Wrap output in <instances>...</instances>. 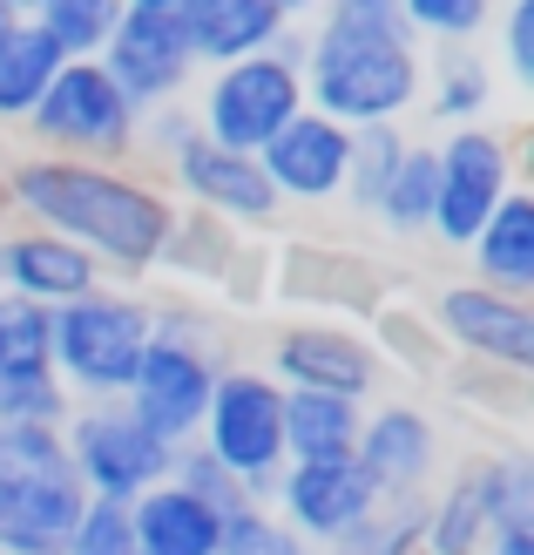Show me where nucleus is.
I'll list each match as a JSON object with an SVG mask.
<instances>
[{
	"label": "nucleus",
	"instance_id": "de8ad7c7",
	"mask_svg": "<svg viewBox=\"0 0 534 555\" xmlns=\"http://www.w3.org/2000/svg\"><path fill=\"white\" fill-rule=\"evenodd\" d=\"M35 555H68V548H35Z\"/></svg>",
	"mask_w": 534,
	"mask_h": 555
},
{
	"label": "nucleus",
	"instance_id": "9b49d317",
	"mask_svg": "<svg viewBox=\"0 0 534 555\" xmlns=\"http://www.w3.org/2000/svg\"><path fill=\"white\" fill-rule=\"evenodd\" d=\"M264 373L277 386H304V393H339V400H379L386 393V359L352 319H318L298 312L271 332L264 346Z\"/></svg>",
	"mask_w": 534,
	"mask_h": 555
},
{
	"label": "nucleus",
	"instance_id": "473e14b6",
	"mask_svg": "<svg viewBox=\"0 0 534 555\" xmlns=\"http://www.w3.org/2000/svg\"><path fill=\"white\" fill-rule=\"evenodd\" d=\"M400 14L419 41H440V48H481L487 27L500 14V0H400Z\"/></svg>",
	"mask_w": 534,
	"mask_h": 555
},
{
	"label": "nucleus",
	"instance_id": "0eeeda50",
	"mask_svg": "<svg viewBox=\"0 0 534 555\" xmlns=\"http://www.w3.org/2000/svg\"><path fill=\"white\" fill-rule=\"evenodd\" d=\"M196 440H204L210 461H223L244 481V502L271 508L277 467H285V386L264 366H223Z\"/></svg>",
	"mask_w": 534,
	"mask_h": 555
},
{
	"label": "nucleus",
	"instance_id": "5701e85b",
	"mask_svg": "<svg viewBox=\"0 0 534 555\" xmlns=\"http://www.w3.org/2000/svg\"><path fill=\"white\" fill-rule=\"evenodd\" d=\"M467 258H473L481 285L534 298V190L528 183H515L508 197L494 204V217L467 237Z\"/></svg>",
	"mask_w": 534,
	"mask_h": 555
},
{
	"label": "nucleus",
	"instance_id": "2f4dec72",
	"mask_svg": "<svg viewBox=\"0 0 534 555\" xmlns=\"http://www.w3.org/2000/svg\"><path fill=\"white\" fill-rule=\"evenodd\" d=\"M373 352L386 359V373L406 366L413 379H433L446 366L440 332L427 325V312H413V305H379V312H373Z\"/></svg>",
	"mask_w": 534,
	"mask_h": 555
},
{
	"label": "nucleus",
	"instance_id": "f3484780",
	"mask_svg": "<svg viewBox=\"0 0 534 555\" xmlns=\"http://www.w3.org/2000/svg\"><path fill=\"white\" fill-rule=\"evenodd\" d=\"M271 508L291 535H304L312 548L339 542L352 521H365L379 508L373 481L359 475L352 454H331V461H285L277 467V488H271Z\"/></svg>",
	"mask_w": 534,
	"mask_h": 555
},
{
	"label": "nucleus",
	"instance_id": "a18cd8bd",
	"mask_svg": "<svg viewBox=\"0 0 534 555\" xmlns=\"http://www.w3.org/2000/svg\"><path fill=\"white\" fill-rule=\"evenodd\" d=\"M8 8H14V14H35V8H41V0H8Z\"/></svg>",
	"mask_w": 534,
	"mask_h": 555
},
{
	"label": "nucleus",
	"instance_id": "6ab92c4d",
	"mask_svg": "<svg viewBox=\"0 0 534 555\" xmlns=\"http://www.w3.org/2000/svg\"><path fill=\"white\" fill-rule=\"evenodd\" d=\"M102 278L108 271L81 251L75 237H62V231H41V224L0 231V292H8V298H27V305L62 312V305H75L81 292H95Z\"/></svg>",
	"mask_w": 534,
	"mask_h": 555
},
{
	"label": "nucleus",
	"instance_id": "a878e982",
	"mask_svg": "<svg viewBox=\"0 0 534 555\" xmlns=\"http://www.w3.org/2000/svg\"><path fill=\"white\" fill-rule=\"evenodd\" d=\"M237 251H244V231H237V224L204 217V210H177L170 237H162L156 271H177V278H190V285H217V292H223V278H231Z\"/></svg>",
	"mask_w": 534,
	"mask_h": 555
},
{
	"label": "nucleus",
	"instance_id": "4468645a",
	"mask_svg": "<svg viewBox=\"0 0 534 555\" xmlns=\"http://www.w3.org/2000/svg\"><path fill=\"white\" fill-rule=\"evenodd\" d=\"M352 461L379 502H419L440 475V421L413 400H365Z\"/></svg>",
	"mask_w": 534,
	"mask_h": 555
},
{
	"label": "nucleus",
	"instance_id": "423d86ee",
	"mask_svg": "<svg viewBox=\"0 0 534 555\" xmlns=\"http://www.w3.org/2000/svg\"><path fill=\"white\" fill-rule=\"evenodd\" d=\"M75 508H81V481L68 467L62 427L0 421V555L62 548Z\"/></svg>",
	"mask_w": 534,
	"mask_h": 555
},
{
	"label": "nucleus",
	"instance_id": "cd10ccee",
	"mask_svg": "<svg viewBox=\"0 0 534 555\" xmlns=\"http://www.w3.org/2000/svg\"><path fill=\"white\" fill-rule=\"evenodd\" d=\"M54 373V312L0 292V386Z\"/></svg>",
	"mask_w": 534,
	"mask_h": 555
},
{
	"label": "nucleus",
	"instance_id": "ea45409f",
	"mask_svg": "<svg viewBox=\"0 0 534 555\" xmlns=\"http://www.w3.org/2000/svg\"><path fill=\"white\" fill-rule=\"evenodd\" d=\"M487 35H500V68H508V81H534V0H500Z\"/></svg>",
	"mask_w": 534,
	"mask_h": 555
},
{
	"label": "nucleus",
	"instance_id": "9d476101",
	"mask_svg": "<svg viewBox=\"0 0 534 555\" xmlns=\"http://www.w3.org/2000/svg\"><path fill=\"white\" fill-rule=\"evenodd\" d=\"M62 448L81 494H108V502L149 494L156 481H170V461H177L170 440H156L122 400H81L62 421Z\"/></svg>",
	"mask_w": 534,
	"mask_h": 555
},
{
	"label": "nucleus",
	"instance_id": "bb28decb",
	"mask_svg": "<svg viewBox=\"0 0 534 555\" xmlns=\"http://www.w3.org/2000/svg\"><path fill=\"white\" fill-rule=\"evenodd\" d=\"M494 68L481 62V48H446L433 75H427V89H419V102H427V116L440 129H460V122H487L494 116Z\"/></svg>",
	"mask_w": 534,
	"mask_h": 555
},
{
	"label": "nucleus",
	"instance_id": "c85d7f7f",
	"mask_svg": "<svg viewBox=\"0 0 534 555\" xmlns=\"http://www.w3.org/2000/svg\"><path fill=\"white\" fill-rule=\"evenodd\" d=\"M373 217L392 231V237H427L433 231V143H406L400 170L379 190Z\"/></svg>",
	"mask_w": 534,
	"mask_h": 555
},
{
	"label": "nucleus",
	"instance_id": "dca6fc26",
	"mask_svg": "<svg viewBox=\"0 0 534 555\" xmlns=\"http://www.w3.org/2000/svg\"><path fill=\"white\" fill-rule=\"evenodd\" d=\"M346 156H352V129L318 116V108H298V116L258 150V170L277 190V204L325 210V204L346 197Z\"/></svg>",
	"mask_w": 534,
	"mask_h": 555
},
{
	"label": "nucleus",
	"instance_id": "37998d69",
	"mask_svg": "<svg viewBox=\"0 0 534 555\" xmlns=\"http://www.w3.org/2000/svg\"><path fill=\"white\" fill-rule=\"evenodd\" d=\"M271 8H285V21H312L318 0H271Z\"/></svg>",
	"mask_w": 534,
	"mask_h": 555
},
{
	"label": "nucleus",
	"instance_id": "a19ab883",
	"mask_svg": "<svg viewBox=\"0 0 534 555\" xmlns=\"http://www.w3.org/2000/svg\"><path fill=\"white\" fill-rule=\"evenodd\" d=\"M196 135V108L190 102H162V108H143V129H135V150L149 163H170L183 143Z\"/></svg>",
	"mask_w": 534,
	"mask_h": 555
},
{
	"label": "nucleus",
	"instance_id": "aec40b11",
	"mask_svg": "<svg viewBox=\"0 0 534 555\" xmlns=\"http://www.w3.org/2000/svg\"><path fill=\"white\" fill-rule=\"evenodd\" d=\"M177 27L196 68H223L277 48L298 21H285V8H271V0H177Z\"/></svg>",
	"mask_w": 534,
	"mask_h": 555
},
{
	"label": "nucleus",
	"instance_id": "393cba45",
	"mask_svg": "<svg viewBox=\"0 0 534 555\" xmlns=\"http://www.w3.org/2000/svg\"><path fill=\"white\" fill-rule=\"evenodd\" d=\"M359 421H365L359 400L285 386V461H331V454H352Z\"/></svg>",
	"mask_w": 534,
	"mask_h": 555
},
{
	"label": "nucleus",
	"instance_id": "6e6552de",
	"mask_svg": "<svg viewBox=\"0 0 534 555\" xmlns=\"http://www.w3.org/2000/svg\"><path fill=\"white\" fill-rule=\"evenodd\" d=\"M21 129L35 135L41 156L129 163L135 156V129H143V108L116 89V75L102 62H62V75L48 81V95L35 102V116Z\"/></svg>",
	"mask_w": 534,
	"mask_h": 555
},
{
	"label": "nucleus",
	"instance_id": "58836bf2",
	"mask_svg": "<svg viewBox=\"0 0 534 555\" xmlns=\"http://www.w3.org/2000/svg\"><path fill=\"white\" fill-rule=\"evenodd\" d=\"M68 413H75V400H68V386L54 373L0 386V421H14V427H62Z\"/></svg>",
	"mask_w": 534,
	"mask_h": 555
},
{
	"label": "nucleus",
	"instance_id": "f257e3e1",
	"mask_svg": "<svg viewBox=\"0 0 534 555\" xmlns=\"http://www.w3.org/2000/svg\"><path fill=\"white\" fill-rule=\"evenodd\" d=\"M0 204L21 224L75 237L116 285L149 278L162 258V237L177 224V197L156 177L129 170V163H75V156H41V150L8 156Z\"/></svg>",
	"mask_w": 534,
	"mask_h": 555
},
{
	"label": "nucleus",
	"instance_id": "f03ea898",
	"mask_svg": "<svg viewBox=\"0 0 534 555\" xmlns=\"http://www.w3.org/2000/svg\"><path fill=\"white\" fill-rule=\"evenodd\" d=\"M304 35V108L365 129V122H406L427 89V62L400 0H318Z\"/></svg>",
	"mask_w": 534,
	"mask_h": 555
},
{
	"label": "nucleus",
	"instance_id": "b1692460",
	"mask_svg": "<svg viewBox=\"0 0 534 555\" xmlns=\"http://www.w3.org/2000/svg\"><path fill=\"white\" fill-rule=\"evenodd\" d=\"M62 75V48L41 35V21H8L0 27V129H21L48 95V81Z\"/></svg>",
	"mask_w": 534,
	"mask_h": 555
},
{
	"label": "nucleus",
	"instance_id": "c03bdc74",
	"mask_svg": "<svg viewBox=\"0 0 534 555\" xmlns=\"http://www.w3.org/2000/svg\"><path fill=\"white\" fill-rule=\"evenodd\" d=\"M122 8H177V0H122Z\"/></svg>",
	"mask_w": 534,
	"mask_h": 555
},
{
	"label": "nucleus",
	"instance_id": "4be33fe9",
	"mask_svg": "<svg viewBox=\"0 0 534 555\" xmlns=\"http://www.w3.org/2000/svg\"><path fill=\"white\" fill-rule=\"evenodd\" d=\"M487 521H494V494L481 475V454H473L440 488L419 494V555H481Z\"/></svg>",
	"mask_w": 534,
	"mask_h": 555
},
{
	"label": "nucleus",
	"instance_id": "4c0bfd02",
	"mask_svg": "<svg viewBox=\"0 0 534 555\" xmlns=\"http://www.w3.org/2000/svg\"><path fill=\"white\" fill-rule=\"evenodd\" d=\"M170 481H177V488H190L196 502L223 508V515H231V508H244V481H237L223 461H210V454H204V440H183V448H177V461H170Z\"/></svg>",
	"mask_w": 534,
	"mask_h": 555
},
{
	"label": "nucleus",
	"instance_id": "c9c22d12",
	"mask_svg": "<svg viewBox=\"0 0 534 555\" xmlns=\"http://www.w3.org/2000/svg\"><path fill=\"white\" fill-rule=\"evenodd\" d=\"M217 555H312V542L291 535L285 521H277V508L244 502V508L223 515V542H217Z\"/></svg>",
	"mask_w": 534,
	"mask_h": 555
},
{
	"label": "nucleus",
	"instance_id": "1a4fd4ad",
	"mask_svg": "<svg viewBox=\"0 0 534 555\" xmlns=\"http://www.w3.org/2000/svg\"><path fill=\"white\" fill-rule=\"evenodd\" d=\"M521 183V143L500 122H460L433 143V231L467 251V237L494 217V204Z\"/></svg>",
	"mask_w": 534,
	"mask_h": 555
},
{
	"label": "nucleus",
	"instance_id": "7c9ffc66",
	"mask_svg": "<svg viewBox=\"0 0 534 555\" xmlns=\"http://www.w3.org/2000/svg\"><path fill=\"white\" fill-rule=\"evenodd\" d=\"M406 122H365V129H352V156H346V197L339 204H352V210H365L373 217V204H379V190L392 183V170H400V156H406Z\"/></svg>",
	"mask_w": 534,
	"mask_h": 555
},
{
	"label": "nucleus",
	"instance_id": "f704fd0d",
	"mask_svg": "<svg viewBox=\"0 0 534 555\" xmlns=\"http://www.w3.org/2000/svg\"><path fill=\"white\" fill-rule=\"evenodd\" d=\"M446 386H454V400L473 406V413H500V421H515L521 400H528V373H508V366H481V359H446Z\"/></svg>",
	"mask_w": 534,
	"mask_h": 555
},
{
	"label": "nucleus",
	"instance_id": "39448f33",
	"mask_svg": "<svg viewBox=\"0 0 534 555\" xmlns=\"http://www.w3.org/2000/svg\"><path fill=\"white\" fill-rule=\"evenodd\" d=\"M304 35L291 27L277 48L244 54V62L204 68V95H196V135H210L223 150L258 156L277 129L304 108Z\"/></svg>",
	"mask_w": 534,
	"mask_h": 555
},
{
	"label": "nucleus",
	"instance_id": "2eb2a0df",
	"mask_svg": "<svg viewBox=\"0 0 534 555\" xmlns=\"http://www.w3.org/2000/svg\"><path fill=\"white\" fill-rule=\"evenodd\" d=\"M95 62L116 75V89L135 108H162V102H183V89L196 81V62L183 48V27L177 8H122V27L108 35V48Z\"/></svg>",
	"mask_w": 534,
	"mask_h": 555
},
{
	"label": "nucleus",
	"instance_id": "72a5a7b5",
	"mask_svg": "<svg viewBox=\"0 0 534 555\" xmlns=\"http://www.w3.org/2000/svg\"><path fill=\"white\" fill-rule=\"evenodd\" d=\"M312 555H419V502H379L339 542H325Z\"/></svg>",
	"mask_w": 534,
	"mask_h": 555
},
{
	"label": "nucleus",
	"instance_id": "e433bc0d",
	"mask_svg": "<svg viewBox=\"0 0 534 555\" xmlns=\"http://www.w3.org/2000/svg\"><path fill=\"white\" fill-rule=\"evenodd\" d=\"M68 555H129V502H108V494H81V508L62 535Z\"/></svg>",
	"mask_w": 534,
	"mask_h": 555
},
{
	"label": "nucleus",
	"instance_id": "79ce46f5",
	"mask_svg": "<svg viewBox=\"0 0 534 555\" xmlns=\"http://www.w3.org/2000/svg\"><path fill=\"white\" fill-rule=\"evenodd\" d=\"M481 555H534V515H494Z\"/></svg>",
	"mask_w": 534,
	"mask_h": 555
},
{
	"label": "nucleus",
	"instance_id": "20e7f679",
	"mask_svg": "<svg viewBox=\"0 0 534 555\" xmlns=\"http://www.w3.org/2000/svg\"><path fill=\"white\" fill-rule=\"evenodd\" d=\"M156 332V305L102 278L95 292H81L75 305L54 312V379L68 386V400H122L135 379V359H143Z\"/></svg>",
	"mask_w": 534,
	"mask_h": 555
},
{
	"label": "nucleus",
	"instance_id": "c756f323",
	"mask_svg": "<svg viewBox=\"0 0 534 555\" xmlns=\"http://www.w3.org/2000/svg\"><path fill=\"white\" fill-rule=\"evenodd\" d=\"M27 21H41V35L62 48V62H95L108 35L122 27V0H41Z\"/></svg>",
	"mask_w": 534,
	"mask_h": 555
},
{
	"label": "nucleus",
	"instance_id": "ddd939ff",
	"mask_svg": "<svg viewBox=\"0 0 534 555\" xmlns=\"http://www.w3.org/2000/svg\"><path fill=\"white\" fill-rule=\"evenodd\" d=\"M162 190L177 197V210H204V217H223V224H237L244 237L250 231H271L277 224V190L264 183L258 156L244 150H223L210 135H190V143L162 163Z\"/></svg>",
	"mask_w": 534,
	"mask_h": 555
},
{
	"label": "nucleus",
	"instance_id": "49530a36",
	"mask_svg": "<svg viewBox=\"0 0 534 555\" xmlns=\"http://www.w3.org/2000/svg\"><path fill=\"white\" fill-rule=\"evenodd\" d=\"M8 21H21V14H14V8H8V0H0V27H8Z\"/></svg>",
	"mask_w": 534,
	"mask_h": 555
},
{
	"label": "nucleus",
	"instance_id": "a211bd4d",
	"mask_svg": "<svg viewBox=\"0 0 534 555\" xmlns=\"http://www.w3.org/2000/svg\"><path fill=\"white\" fill-rule=\"evenodd\" d=\"M277 298L298 305V312L318 319H373L386 305L379 264H365L359 251H339V244H291L277 258Z\"/></svg>",
	"mask_w": 534,
	"mask_h": 555
},
{
	"label": "nucleus",
	"instance_id": "7ed1b4c3",
	"mask_svg": "<svg viewBox=\"0 0 534 555\" xmlns=\"http://www.w3.org/2000/svg\"><path fill=\"white\" fill-rule=\"evenodd\" d=\"M223 366H231V359H223L204 312H190V305H156V332H149L143 359H135V379H129L122 406L156 440L183 448V440H196V427H204L210 386H217Z\"/></svg>",
	"mask_w": 534,
	"mask_h": 555
},
{
	"label": "nucleus",
	"instance_id": "f8f14e48",
	"mask_svg": "<svg viewBox=\"0 0 534 555\" xmlns=\"http://www.w3.org/2000/svg\"><path fill=\"white\" fill-rule=\"evenodd\" d=\"M427 325L440 332L446 359H481V366H508V373L534 366V298L521 292H494L481 278H460V285L433 292Z\"/></svg>",
	"mask_w": 534,
	"mask_h": 555
},
{
	"label": "nucleus",
	"instance_id": "412c9836",
	"mask_svg": "<svg viewBox=\"0 0 534 555\" xmlns=\"http://www.w3.org/2000/svg\"><path fill=\"white\" fill-rule=\"evenodd\" d=\"M217 542H223V508L196 502L177 481H156L149 494L129 502V555H217Z\"/></svg>",
	"mask_w": 534,
	"mask_h": 555
}]
</instances>
